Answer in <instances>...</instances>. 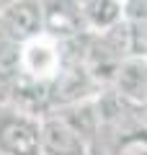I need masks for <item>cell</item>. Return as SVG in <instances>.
I'll return each mask as SVG.
<instances>
[{
	"label": "cell",
	"mask_w": 147,
	"mask_h": 155,
	"mask_svg": "<svg viewBox=\"0 0 147 155\" xmlns=\"http://www.w3.org/2000/svg\"><path fill=\"white\" fill-rule=\"evenodd\" d=\"M0 34L8 39L26 44L41 36L44 31V5L41 0H11L0 11Z\"/></svg>",
	"instance_id": "obj_3"
},
{
	"label": "cell",
	"mask_w": 147,
	"mask_h": 155,
	"mask_svg": "<svg viewBox=\"0 0 147 155\" xmlns=\"http://www.w3.org/2000/svg\"><path fill=\"white\" fill-rule=\"evenodd\" d=\"M111 91L119 96L124 104L132 106V111L147 98V60L145 57H129L121 62L116 72Z\"/></svg>",
	"instance_id": "obj_7"
},
{
	"label": "cell",
	"mask_w": 147,
	"mask_h": 155,
	"mask_svg": "<svg viewBox=\"0 0 147 155\" xmlns=\"http://www.w3.org/2000/svg\"><path fill=\"white\" fill-rule=\"evenodd\" d=\"M80 18L88 34H103L124 23V0H80Z\"/></svg>",
	"instance_id": "obj_8"
},
{
	"label": "cell",
	"mask_w": 147,
	"mask_h": 155,
	"mask_svg": "<svg viewBox=\"0 0 147 155\" xmlns=\"http://www.w3.org/2000/svg\"><path fill=\"white\" fill-rule=\"evenodd\" d=\"M77 3H80V0H77Z\"/></svg>",
	"instance_id": "obj_10"
},
{
	"label": "cell",
	"mask_w": 147,
	"mask_h": 155,
	"mask_svg": "<svg viewBox=\"0 0 147 155\" xmlns=\"http://www.w3.org/2000/svg\"><path fill=\"white\" fill-rule=\"evenodd\" d=\"M65 70V47L60 39L41 34L21 44V78L52 85Z\"/></svg>",
	"instance_id": "obj_2"
},
{
	"label": "cell",
	"mask_w": 147,
	"mask_h": 155,
	"mask_svg": "<svg viewBox=\"0 0 147 155\" xmlns=\"http://www.w3.org/2000/svg\"><path fill=\"white\" fill-rule=\"evenodd\" d=\"M41 122L13 104H0V153L41 155Z\"/></svg>",
	"instance_id": "obj_1"
},
{
	"label": "cell",
	"mask_w": 147,
	"mask_h": 155,
	"mask_svg": "<svg viewBox=\"0 0 147 155\" xmlns=\"http://www.w3.org/2000/svg\"><path fill=\"white\" fill-rule=\"evenodd\" d=\"M0 11H3V8H0Z\"/></svg>",
	"instance_id": "obj_9"
},
{
	"label": "cell",
	"mask_w": 147,
	"mask_h": 155,
	"mask_svg": "<svg viewBox=\"0 0 147 155\" xmlns=\"http://www.w3.org/2000/svg\"><path fill=\"white\" fill-rule=\"evenodd\" d=\"M124 3H126V0H124Z\"/></svg>",
	"instance_id": "obj_11"
},
{
	"label": "cell",
	"mask_w": 147,
	"mask_h": 155,
	"mask_svg": "<svg viewBox=\"0 0 147 155\" xmlns=\"http://www.w3.org/2000/svg\"><path fill=\"white\" fill-rule=\"evenodd\" d=\"M41 5H44V31L49 36L65 41V39L88 34L83 28L77 0H41Z\"/></svg>",
	"instance_id": "obj_5"
},
{
	"label": "cell",
	"mask_w": 147,
	"mask_h": 155,
	"mask_svg": "<svg viewBox=\"0 0 147 155\" xmlns=\"http://www.w3.org/2000/svg\"><path fill=\"white\" fill-rule=\"evenodd\" d=\"M145 60H147V57H145Z\"/></svg>",
	"instance_id": "obj_12"
},
{
	"label": "cell",
	"mask_w": 147,
	"mask_h": 155,
	"mask_svg": "<svg viewBox=\"0 0 147 155\" xmlns=\"http://www.w3.org/2000/svg\"><path fill=\"white\" fill-rule=\"evenodd\" d=\"M90 145L57 116L54 111L41 122V155H90Z\"/></svg>",
	"instance_id": "obj_4"
},
{
	"label": "cell",
	"mask_w": 147,
	"mask_h": 155,
	"mask_svg": "<svg viewBox=\"0 0 147 155\" xmlns=\"http://www.w3.org/2000/svg\"><path fill=\"white\" fill-rule=\"evenodd\" d=\"M0 155H3V153H0Z\"/></svg>",
	"instance_id": "obj_13"
},
{
	"label": "cell",
	"mask_w": 147,
	"mask_h": 155,
	"mask_svg": "<svg viewBox=\"0 0 147 155\" xmlns=\"http://www.w3.org/2000/svg\"><path fill=\"white\" fill-rule=\"evenodd\" d=\"M101 98V96H98ZM98 98H88L80 104H70V106H60L54 109L57 116H62L88 145H96V140L103 134V114H101V101Z\"/></svg>",
	"instance_id": "obj_6"
}]
</instances>
